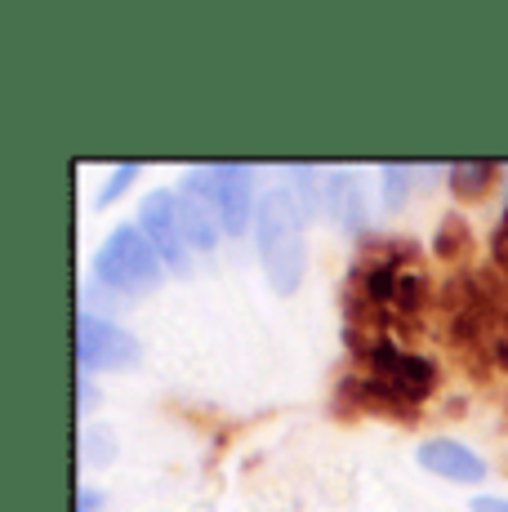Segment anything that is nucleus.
Returning a JSON list of instances; mask_svg holds the SVG:
<instances>
[{"label":"nucleus","instance_id":"obj_1","mask_svg":"<svg viewBox=\"0 0 508 512\" xmlns=\"http://www.w3.org/2000/svg\"><path fill=\"white\" fill-rule=\"evenodd\" d=\"M254 241H259V259H263L272 290L277 294L299 290L304 268H308V245H304V205L295 201L290 187H272L259 201Z\"/></svg>","mask_w":508,"mask_h":512},{"label":"nucleus","instance_id":"obj_2","mask_svg":"<svg viewBox=\"0 0 508 512\" xmlns=\"http://www.w3.org/2000/svg\"><path fill=\"white\" fill-rule=\"evenodd\" d=\"M161 254L152 250V241L143 236L139 228H116L112 236L103 241V250L94 254V277L112 290H125V294H139V290H156L161 285Z\"/></svg>","mask_w":508,"mask_h":512},{"label":"nucleus","instance_id":"obj_3","mask_svg":"<svg viewBox=\"0 0 508 512\" xmlns=\"http://www.w3.org/2000/svg\"><path fill=\"white\" fill-rule=\"evenodd\" d=\"M188 192H197L228 236H241L254 223V183L246 165H197L188 170Z\"/></svg>","mask_w":508,"mask_h":512},{"label":"nucleus","instance_id":"obj_4","mask_svg":"<svg viewBox=\"0 0 508 512\" xmlns=\"http://www.w3.org/2000/svg\"><path fill=\"white\" fill-rule=\"evenodd\" d=\"M139 357H143V348L130 330L112 326V321L94 317V312H81V317H76V361H81V374L130 370Z\"/></svg>","mask_w":508,"mask_h":512},{"label":"nucleus","instance_id":"obj_5","mask_svg":"<svg viewBox=\"0 0 508 512\" xmlns=\"http://www.w3.org/2000/svg\"><path fill=\"white\" fill-rule=\"evenodd\" d=\"M139 232L152 241V250L161 254V263L179 277L192 272V259H188V236H183V223H179V196L174 192H152L139 210Z\"/></svg>","mask_w":508,"mask_h":512},{"label":"nucleus","instance_id":"obj_6","mask_svg":"<svg viewBox=\"0 0 508 512\" xmlns=\"http://www.w3.org/2000/svg\"><path fill=\"white\" fill-rule=\"evenodd\" d=\"M370 366H375V379L379 383H388V388L397 392L402 401H424L428 392H433V383H437V366L428 357H410V352L402 348H393V343H379L375 352H370Z\"/></svg>","mask_w":508,"mask_h":512},{"label":"nucleus","instance_id":"obj_7","mask_svg":"<svg viewBox=\"0 0 508 512\" xmlns=\"http://www.w3.org/2000/svg\"><path fill=\"white\" fill-rule=\"evenodd\" d=\"M415 455L428 472H437V477H446V481H459V486H477V481H486V464L473 455V450L459 446V441L433 437V441H424Z\"/></svg>","mask_w":508,"mask_h":512},{"label":"nucleus","instance_id":"obj_8","mask_svg":"<svg viewBox=\"0 0 508 512\" xmlns=\"http://www.w3.org/2000/svg\"><path fill=\"white\" fill-rule=\"evenodd\" d=\"M459 334H464L486 361L508 370V308H482L477 317H464L459 321Z\"/></svg>","mask_w":508,"mask_h":512},{"label":"nucleus","instance_id":"obj_9","mask_svg":"<svg viewBox=\"0 0 508 512\" xmlns=\"http://www.w3.org/2000/svg\"><path fill=\"white\" fill-rule=\"evenodd\" d=\"M214 219H219V214H214L197 192L183 187L179 192V223H183V236H188L192 250H214V241H219V223Z\"/></svg>","mask_w":508,"mask_h":512},{"label":"nucleus","instance_id":"obj_10","mask_svg":"<svg viewBox=\"0 0 508 512\" xmlns=\"http://www.w3.org/2000/svg\"><path fill=\"white\" fill-rule=\"evenodd\" d=\"M321 205H326L330 214H335L339 223H344L348 232H357L361 228V192H357V183H353V174H330L326 183H321Z\"/></svg>","mask_w":508,"mask_h":512},{"label":"nucleus","instance_id":"obj_11","mask_svg":"<svg viewBox=\"0 0 508 512\" xmlns=\"http://www.w3.org/2000/svg\"><path fill=\"white\" fill-rule=\"evenodd\" d=\"M344 397L357 401L361 410H379V415H397V419H410V401L397 397L388 383L379 379H366V383H344Z\"/></svg>","mask_w":508,"mask_h":512},{"label":"nucleus","instance_id":"obj_12","mask_svg":"<svg viewBox=\"0 0 508 512\" xmlns=\"http://www.w3.org/2000/svg\"><path fill=\"white\" fill-rule=\"evenodd\" d=\"M495 183V165L491 161H464V165H451V192L464 196V201H477L486 196Z\"/></svg>","mask_w":508,"mask_h":512},{"label":"nucleus","instance_id":"obj_13","mask_svg":"<svg viewBox=\"0 0 508 512\" xmlns=\"http://www.w3.org/2000/svg\"><path fill=\"white\" fill-rule=\"evenodd\" d=\"M424 294H428V285L419 272H402L397 268V281H393V308L397 312H415L419 303H424Z\"/></svg>","mask_w":508,"mask_h":512},{"label":"nucleus","instance_id":"obj_14","mask_svg":"<svg viewBox=\"0 0 508 512\" xmlns=\"http://www.w3.org/2000/svg\"><path fill=\"white\" fill-rule=\"evenodd\" d=\"M433 250L446 254V259L464 254V250H468V228H464V219H446L442 232H437V241H433Z\"/></svg>","mask_w":508,"mask_h":512},{"label":"nucleus","instance_id":"obj_15","mask_svg":"<svg viewBox=\"0 0 508 512\" xmlns=\"http://www.w3.org/2000/svg\"><path fill=\"white\" fill-rule=\"evenodd\" d=\"M134 179H139V165H116V170H112V179L103 183V192L94 196V205H112L116 196H121V192H125V187H130Z\"/></svg>","mask_w":508,"mask_h":512},{"label":"nucleus","instance_id":"obj_16","mask_svg":"<svg viewBox=\"0 0 508 512\" xmlns=\"http://www.w3.org/2000/svg\"><path fill=\"white\" fill-rule=\"evenodd\" d=\"M406 165H384V196L388 205H402L406 201Z\"/></svg>","mask_w":508,"mask_h":512},{"label":"nucleus","instance_id":"obj_17","mask_svg":"<svg viewBox=\"0 0 508 512\" xmlns=\"http://www.w3.org/2000/svg\"><path fill=\"white\" fill-rule=\"evenodd\" d=\"M107 455H112V437H107L103 428H90V432H85L81 459H85V464H94V459H107Z\"/></svg>","mask_w":508,"mask_h":512},{"label":"nucleus","instance_id":"obj_18","mask_svg":"<svg viewBox=\"0 0 508 512\" xmlns=\"http://www.w3.org/2000/svg\"><path fill=\"white\" fill-rule=\"evenodd\" d=\"M99 508H103V495H99V490L85 486L81 495H76V512H99Z\"/></svg>","mask_w":508,"mask_h":512},{"label":"nucleus","instance_id":"obj_19","mask_svg":"<svg viewBox=\"0 0 508 512\" xmlns=\"http://www.w3.org/2000/svg\"><path fill=\"white\" fill-rule=\"evenodd\" d=\"M473 512H508V499H473Z\"/></svg>","mask_w":508,"mask_h":512},{"label":"nucleus","instance_id":"obj_20","mask_svg":"<svg viewBox=\"0 0 508 512\" xmlns=\"http://www.w3.org/2000/svg\"><path fill=\"white\" fill-rule=\"evenodd\" d=\"M76 388H81V401H76V406H81V410H90V401H94V388H90V374H81V383H76Z\"/></svg>","mask_w":508,"mask_h":512}]
</instances>
